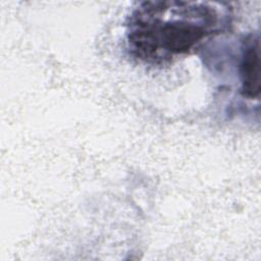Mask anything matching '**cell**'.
<instances>
[{"label": "cell", "mask_w": 261, "mask_h": 261, "mask_svg": "<svg viewBox=\"0 0 261 261\" xmlns=\"http://www.w3.org/2000/svg\"><path fill=\"white\" fill-rule=\"evenodd\" d=\"M219 4L187 1H146L127 20L128 48L136 58L163 64L190 53L220 29Z\"/></svg>", "instance_id": "cell-1"}, {"label": "cell", "mask_w": 261, "mask_h": 261, "mask_svg": "<svg viewBox=\"0 0 261 261\" xmlns=\"http://www.w3.org/2000/svg\"><path fill=\"white\" fill-rule=\"evenodd\" d=\"M241 93L248 99L259 97L260 93V58H259V39L251 36L243 50L240 63Z\"/></svg>", "instance_id": "cell-2"}]
</instances>
